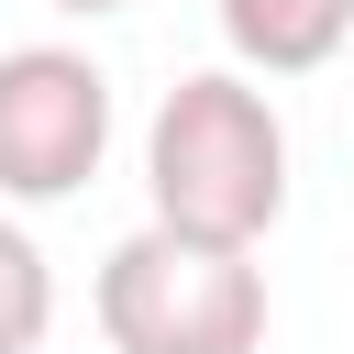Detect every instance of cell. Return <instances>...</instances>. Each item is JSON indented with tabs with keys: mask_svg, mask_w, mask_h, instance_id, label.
Returning a JSON list of instances; mask_svg holds the SVG:
<instances>
[{
	"mask_svg": "<svg viewBox=\"0 0 354 354\" xmlns=\"http://www.w3.org/2000/svg\"><path fill=\"white\" fill-rule=\"evenodd\" d=\"M144 199L166 232L199 243H266L288 210V122L243 66H199L155 100L144 122Z\"/></svg>",
	"mask_w": 354,
	"mask_h": 354,
	"instance_id": "6da1fadb",
	"label": "cell"
},
{
	"mask_svg": "<svg viewBox=\"0 0 354 354\" xmlns=\"http://www.w3.org/2000/svg\"><path fill=\"white\" fill-rule=\"evenodd\" d=\"M100 332L111 354H254L266 343V266L199 232H122L100 254Z\"/></svg>",
	"mask_w": 354,
	"mask_h": 354,
	"instance_id": "7a4b0ae2",
	"label": "cell"
},
{
	"mask_svg": "<svg viewBox=\"0 0 354 354\" xmlns=\"http://www.w3.org/2000/svg\"><path fill=\"white\" fill-rule=\"evenodd\" d=\"M111 155V77L77 44H11L0 55V199L44 210L77 199Z\"/></svg>",
	"mask_w": 354,
	"mask_h": 354,
	"instance_id": "3957f363",
	"label": "cell"
},
{
	"mask_svg": "<svg viewBox=\"0 0 354 354\" xmlns=\"http://www.w3.org/2000/svg\"><path fill=\"white\" fill-rule=\"evenodd\" d=\"M243 77H310L354 44V0H210Z\"/></svg>",
	"mask_w": 354,
	"mask_h": 354,
	"instance_id": "277c9868",
	"label": "cell"
},
{
	"mask_svg": "<svg viewBox=\"0 0 354 354\" xmlns=\"http://www.w3.org/2000/svg\"><path fill=\"white\" fill-rule=\"evenodd\" d=\"M55 332V266L22 221H0V354H33Z\"/></svg>",
	"mask_w": 354,
	"mask_h": 354,
	"instance_id": "5b68a950",
	"label": "cell"
},
{
	"mask_svg": "<svg viewBox=\"0 0 354 354\" xmlns=\"http://www.w3.org/2000/svg\"><path fill=\"white\" fill-rule=\"evenodd\" d=\"M44 11H66V22H100V11H133V0H44Z\"/></svg>",
	"mask_w": 354,
	"mask_h": 354,
	"instance_id": "8992f818",
	"label": "cell"
}]
</instances>
